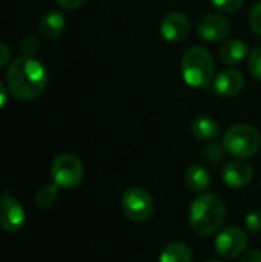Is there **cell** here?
Segmentation results:
<instances>
[{
    "label": "cell",
    "mask_w": 261,
    "mask_h": 262,
    "mask_svg": "<svg viewBox=\"0 0 261 262\" xmlns=\"http://www.w3.org/2000/svg\"><path fill=\"white\" fill-rule=\"evenodd\" d=\"M243 86L245 75L237 69H226L220 72L212 83L215 94L220 97H234L243 89Z\"/></svg>",
    "instance_id": "8fae6325"
},
{
    "label": "cell",
    "mask_w": 261,
    "mask_h": 262,
    "mask_svg": "<svg viewBox=\"0 0 261 262\" xmlns=\"http://www.w3.org/2000/svg\"><path fill=\"white\" fill-rule=\"evenodd\" d=\"M9 57H11V52H9V48L0 41V68H3L8 61H9Z\"/></svg>",
    "instance_id": "d4e9b609"
},
{
    "label": "cell",
    "mask_w": 261,
    "mask_h": 262,
    "mask_svg": "<svg viewBox=\"0 0 261 262\" xmlns=\"http://www.w3.org/2000/svg\"><path fill=\"white\" fill-rule=\"evenodd\" d=\"M197 34L205 41L217 43L229 37L231 23L222 14H206L197 23Z\"/></svg>",
    "instance_id": "ba28073f"
},
{
    "label": "cell",
    "mask_w": 261,
    "mask_h": 262,
    "mask_svg": "<svg viewBox=\"0 0 261 262\" xmlns=\"http://www.w3.org/2000/svg\"><path fill=\"white\" fill-rule=\"evenodd\" d=\"M223 181L232 189H242L248 186L254 178L252 167L245 161H231L223 167Z\"/></svg>",
    "instance_id": "7c38bea8"
},
{
    "label": "cell",
    "mask_w": 261,
    "mask_h": 262,
    "mask_svg": "<svg viewBox=\"0 0 261 262\" xmlns=\"http://www.w3.org/2000/svg\"><path fill=\"white\" fill-rule=\"evenodd\" d=\"M85 175V169L82 161L72 154H62L58 155L51 166V177L54 184L62 189H75Z\"/></svg>",
    "instance_id": "5b68a950"
},
{
    "label": "cell",
    "mask_w": 261,
    "mask_h": 262,
    "mask_svg": "<svg viewBox=\"0 0 261 262\" xmlns=\"http://www.w3.org/2000/svg\"><path fill=\"white\" fill-rule=\"evenodd\" d=\"M261 146L258 130L249 124H235L223 135V147L228 154L237 158L254 157Z\"/></svg>",
    "instance_id": "277c9868"
},
{
    "label": "cell",
    "mask_w": 261,
    "mask_h": 262,
    "mask_svg": "<svg viewBox=\"0 0 261 262\" xmlns=\"http://www.w3.org/2000/svg\"><path fill=\"white\" fill-rule=\"evenodd\" d=\"M249 26L255 34L261 35V0L254 5L249 12Z\"/></svg>",
    "instance_id": "7402d4cb"
},
{
    "label": "cell",
    "mask_w": 261,
    "mask_h": 262,
    "mask_svg": "<svg viewBox=\"0 0 261 262\" xmlns=\"http://www.w3.org/2000/svg\"><path fill=\"white\" fill-rule=\"evenodd\" d=\"M185 184L191 192L205 193L211 186V173L203 164H191L185 172Z\"/></svg>",
    "instance_id": "4fadbf2b"
},
{
    "label": "cell",
    "mask_w": 261,
    "mask_h": 262,
    "mask_svg": "<svg viewBox=\"0 0 261 262\" xmlns=\"http://www.w3.org/2000/svg\"><path fill=\"white\" fill-rule=\"evenodd\" d=\"M8 88L20 100H34L43 94L48 84L46 68L32 57H18L6 74Z\"/></svg>",
    "instance_id": "6da1fadb"
},
{
    "label": "cell",
    "mask_w": 261,
    "mask_h": 262,
    "mask_svg": "<svg viewBox=\"0 0 261 262\" xmlns=\"http://www.w3.org/2000/svg\"><path fill=\"white\" fill-rule=\"evenodd\" d=\"M206 262H218V261H206Z\"/></svg>",
    "instance_id": "83f0119b"
},
{
    "label": "cell",
    "mask_w": 261,
    "mask_h": 262,
    "mask_svg": "<svg viewBox=\"0 0 261 262\" xmlns=\"http://www.w3.org/2000/svg\"><path fill=\"white\" fill-rule=\"evenodd\" d=\"M57 5L63 9H77L80 8L86 0H55Z\"/></svg>",
    "instance_id": "cb8c5ba5"
},
{
    "label": "cell",
    "mask_w": 261,
    "mask_h": 262,
    "mask_svg": "<svg viewBox=\"0 0 261 262\" xmlns=\"http://www.w3.org/2000/svg\"><path fill=\"white\" fill-rule=\"evenodd\" d=\"M240 262H261V252H258V250L246 252Z\"/></svg>",
    "instance_id": "484cf974"
},
{
    "label": "cell",
    "mask_w": 261,
    "mask_h": 262,
    "mask_svg": "<svg viewBox=\"0 0 261 262\" xmlns=\"http://www.w3.org/2000/svg\"><path fill=\"white\" fill-rule=\"evenodd\" d=\"M192 135L200 141H212L220 135V124L209 115H200L194 118L191 124Z\"/></svg>",
    "instance_id": "9a60e30c"
},
{
    "label": "cell",
    "mask_w": 261,
    "mask_h": 262,
    "mask_svg": "<svg viewBox=\"0 0 261 262\" xmlns=\"http://www.w3.org/2000/svg\"><path fill=\"white\" fill-rule=\"evenodd\" d=\"M189 224L202 236L218 232L226 220V206L223 198L215 193L198 195L189 207Z\"/></svg>",
    "instance_id": "7a4b0ae2"
},
{
    "label": "cell",
    "mask_w": 261,
    "mask_h": 262,
    "mask_svg": "<svg viewBox=\"0 0 261 262\" xmlns=\"http://www.w3.org/2000/svg\"><path fill=\"white\" fill-rule=\"evenodd\" d=\"M65 25H66V20L60 12L49 11L48 14L42 17L38 23V31L45 38L54 40L62 35V32L65 31Z\"/></svg>",
    "instance_id": "2e32d148"
},
{
    "label": "cell",
    "mask_w": 261,
    "mask_h": 262,
    "mask_svg": "<svg viewBox=\"0 0 261 262\" xmlns=\"http://www.w3.org/2000/svg\"><path fill=\"white\" fill-rule=\"evenodd\" d=\"M122 210L131 221L145 223L154 213L152 196L142 187H129L122 195Z\"/></svg>",
    "instance_id": "8992f818"
},
{
    "label": "cell",
    "mask_w": 261,
    "mask_h": 262,
    "mask_svg": "<svg viewBox=\"0 0 261 262\" xmlns=\"http://www.w3.org/2000/svg\"><path fill=\"white\" fill-rule=\"evenodd\" d=\"M160 262H192V252L186 244L174 241L163 247Z\"/></svg>",
    "instance_id": "e0dca14e"
},
{
    "label": "cell",
    "mask_w": 261,
    "mask_h": 262,
    "mask_svg": "<svg viewBox=\"0 0 261 262\" xmlns=\"http://www.w3.org/2000/svg\"><path fill=\"white\" fill-rule=\"evenodd\" d=\"M214 9L222 14H235L243 8L245 0H211Z\"/></svg>",
    "instance_id": "d6986e66"
},
{
    "label": "cell",
    "mask_w": 261,
    "mask_h": 262,
    "mask_svg": "<svg viewBox=\"0 0 261 262\" xmlns=\"http://www.w3.org/2000/svg\"><path fill=\"white\" fill-rule=\"evenodd\" d=\"M189 18L178 11L168 12L160 21V34L169 43H180L189 34Z\"/></svg>",
    "instance_id": "30bf717a"
},
{
    "label": "cell",
    "mask_w": 261,
    "mask_h": 262,
    "mask_svg": "<svg viewBox=\"0 0 261 262\" xmlns=\"http://www.w3.org/2000/svg\"><path fill=\"white\" fill-rule=\"evenodd\" d=\"M248 69L251 72V75L261 81V46L255 48L248 58Z\"/></svg>",
    "instance_id": "ffe728a7"
},
{
    "label": "cell",
    "mask_w": 261,
    "mask_h": 262,
    "mask_svg": "<svg viewBox=\"0 0 261 262\" xmlns=\"http://www.w3.org/2000/svg\"><path fill=\"white\" fill-rule=\"evenodd\" d=\"M20 48H22V51H23V54H25L26 57H32L34 54L38 52V49H40V41H38L35 37H26V38L22 41Z\"/></svg>",
    "instance_id": "603a6c76"
},
{
    "label": "cell",
    "mask_w": 261,
    "mask_h": 262,
    "mask_svg": "<svg viewBox=\"0 0 261 262\" xmlns=\"http://www.w3.org/2000/svg\"><path fill=\"white\" fill-rule=\"evenodd\" d=\"M26 215L23 206L12 195L0 196V229L5 232H18L25 224Z\"/></svg>",
    "instance_id": "9c48e42d"
},
{
    "label": "cell",
    "mask_w": 261,
    "mask_h": 262,
    "mask_svg": "<svg viewBox=\"0 0 261 262\" xmlns=\"http://www.w3.org/2000/svg\"><path fill=\"white\" fill-rule=\"evenodd\" d=\"M248 247L246 232L240 227L231 226L223 229L215 239V250L225 259H234L245 253Z\"/></svg>",
    "instance_id": "52a82bcc"
},
{
    "label": "cell",
    "mask_w": 261,
    "mask_h": 262,
    "mask_svg": "<svg viewBox=\"0 0 261 262\" xmlns=\"http://www.w3.org/2000/svg\"><path fill=\"white\" fill-rule=\"evenodd\" d=\"M8 101V92H6V88L3 86V83L0 81V109L6 104Z\"/></svg>",
    "instance_id": "4316f807"
},
{
    "label": "cell",
    "mask_w": 261,
    "mask_h": 262,
    "mask_svg": "<svg viewBox=\"0 0 261 262\" xmlns=\"http://www.w3.org/2000/svg\"><path fill=\"white\" fill-rule=\"evenodd\" d=\"M58 186L57 184H46L38 189L35 193V204L40 209H49L57 203L58 198Z\"/></svg>",
    "instance_id": "ac0fdd59"
},
{
    "label": "cell",
    "mask_w": 261,
    "mask_h": 262,
    "mask_svg": "<svg viewBox=\"0 0 261 262\" xmlns=\"http://www.w3.org/2000/svg\"><path fill=\"white\" fill-rule=\"evenodd\" d=\"M249 54V46L243 40H228L218 49V57L226 64H238Z\"/></svg>",
    "instance_id": "5bb4252c"
},
{
    "label": "cell",
    "mask_w": 261,
    "mask_h": 262,
    "mask_svg": "<svg viewBox=\"0 0 261 262\" xmlns=\"http://www.w3.org/2000/svg\"><path fill=\"white\" fill-rule=\"evenodd\" d=\"M214 58L206 48L194 46L182 58V77L191 88H208L214 77Z\"/></svg>",
    "instance_id": "3957f363"
},
{
    "label": "cell",
    "mask_w": 261,
    "mask_h": 262,
    "mask_svg": "<svg viewBox=\"0 0 261 262\" xmlns=\"http://www.w3.org/2000/svg\"><path fill=\"white\" fill-rule=\"evenodd\" d=\"M245 226L249 232L252 233H260L261 232V210H254L246 215L245 218Z\"/></svg>",
    "instance_id": "44dd1931"
}]
</instances>
